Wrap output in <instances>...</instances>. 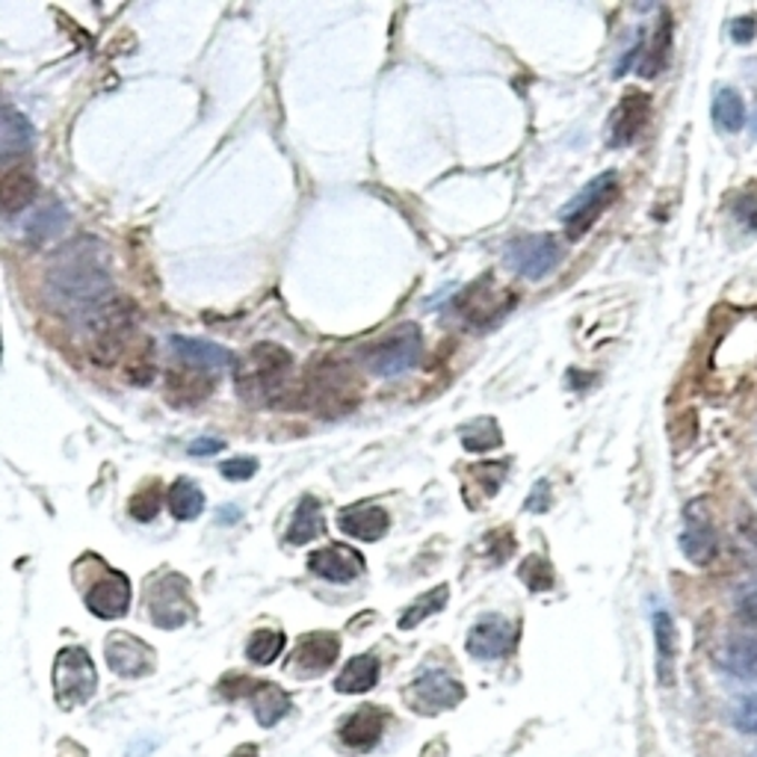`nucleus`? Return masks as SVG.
I'll return each instance as SVG.
<instances>
[{"instance_id":"nucleus-43","label":"nucleus","mask_w":757,"mask_h":757,"mask_svg":"<svg viewBox=\"0 0 757 757\" xmlns=\"http://www.w3.org/2000/svg\"><path fill=\"white\" fill-rule=\"evenodd\" d=\"M737 607H740L743 619L749 621V625H757V589H751V592L743 594Z\"/></svg>"},{"instance_id":"nucleus-30","label":"nucleus","mask_w":757,"mask_h":757,"mask_svg":"<svg viewBox=\"0 0 757 757\" xmlns=\"http://www.w3.org/2000/svg\"><path fill=\"white\" fill-rule=\"evenodd\" d=\"M66 225H69L66 207H62L60 201H51V205H45L42 210H36V214L27 219V240L30 243L51 240V237L66 232Z\"/></svg>"},{"instance_id":"nucleus-7","label":"nucleus","mask_w":757,"mask_h":757,"mask_svg":"<svg viewBox=\"0 0 757 757\" xmlns=\"http://www.w3.org/2000/svg\"><path fill=\"white\" fill-rule=\"evenodd\" d=\"M465 687L459 684L450 671L444 669H426L409 684L405 689V701L417 714H441V710H453L462 705Z\"/></svg>"},{"instance_id":"nucleus-36","label":"nucleus","mask_w":757,"mask_h":757,"mask_svg":"<svg viewBox=\"0 0 757 757\" xmlns=\"http://www.w3.org/2000/svg\"><path fill=\"white\" fill-rule=\"evenodd\" d=\"M160 509H164V491H160L157 482H151V485H146V489L130 498V515L142 521V524L155 521L160 515Z\"/></svg>"},{"instance_id":"nucleus-38","label":"nucleus","mask_w":757,"mask_h":757,"mask_svg":"<svg viewBox=\"0 0 757 757\" xmlns=\"http://www.w3.org/2000/svg\"><path fill=\"white\" fill-rule=\"evenodd\" d=\"M473 480L485 485V494H494V491L503 485V473H507V462H489V465H476L473 468Z\"/></svg>"},{"instance_id":"nucleus-34","label":"nucleus","mask_w":757,"mask_h":757,"mask_svg":"<svg viewBox=\"0 0 757 757\" xmlns=\"http://www.w3.org/2000/svg\"><path fill=\"white\" fill-rule=\"evenodd\" d=\"M518 577H521V583L530 589V592H551L553 589V566L544 557H539V553H530L524 562H521V568H518Z\"/></svg>"},{"instance_id":"nucleus-22","label":"nucleus","mask_w":757,"mask_h":757,"mask_svg":"<svg viewBox=\"0 0 757 757\" xmlns=\"http://www.w3.org/2000/svg\"><path fill=\"white\" fill-rule=\"evenodd\" d=\"M655 646H657V678L666 689L675 684V657H678V630L666 610L655 612Z\"/></svg>"},{"instance_id":"nucleus-37","label":"nucleus","mask_w":757,"mask_h":757,"mask_svg":"<svg viewBox=\"0 0 757 757\" xmlns=\"http://www.w3.org/2000/svg\"><path fill=\"white\" fill-rule=\"evenodd\" d=\"M219 473H223L228 482H246V480H252L255 473H258V462H255V459H249V456L228 459V462H223V465H219Z\"/></svg>"},{"instance_id":"nucleus-18","label":"nucleus","mask_w":757,"mask_h":757,"mask_svg":"<svg viewBox=\"0 0 757 757\" xmlns=\"http://www.w3.org/2000/svg\"><path fill=\"white\" fill-rule=\"evenodd\" d=\"M382 728H385V714L378 707L364 705L353 716H346L337 734H341V743L346 749L371 751L382 740Z\"/></svg>"},{"instance_id":"nucleus-25","label":"nucleus","mask_w":757,"mask_h":757,"mask_svg":"<svg viewBox=\"0 0 757 757\" xmlns=\"http://www.w3.org/2000/svg\"><path fill=\"white\" fill-rule=\"evenodd\" d=\"M378 680V660L371 655H358L346 662L341 675L335 678V689L341 696H355V692H367L376 687Z\"/></svg>"},{"instance_id":"nucleus-16","label":"nucleus","mask_w":757,"mask_h":757,"mask_svg":"<svg viewBox=\"0 0 757 757\" xmlns=\"http://www.w3.org/2000/svg\"><path fill=\"white\" fill-rule=\"evenodd\" d=\"M680 551L692 566H707L714 562L719 544H716V530L710 518L701 512V507H689L684 515V530H680Z\"/></svg>"},{"instance_id":"nucleus-1","label":"nucleus","mask_w":757,"mask_h":757,"mask_svg":"<svg viewBox=\"0 0 757 757\" xmlns=\"http://www.w3.org/2000/svg\"><path fill=\"white\" fill-rule=\"evenodd\" d=\"M53 291H60L66 299L101 305L110 291V273L98 243L80 240L57 255L51 269Z\"/></svg>"},{"instance_id":"nucleus-8","label":"nucleus","mask_w":757,"mask_h":757,"mask_svg":"<svg viewBox=\"0 0 757 757\" xmlns=\"http://www.w3.org/2000/svg\"><path fill=\"white\" fill-rule=\"evenodd\" d=\"M507 264L515 269L521 278L539 282V278L551 276L557 264H560V243L553 240L551 234H530V237H518L509 243Z\"/></svg>"},{"instance_id":"nucleus-4","label":"nucleus","mask_w":757,"mask_h":757,"mask_svg":"<svg viewBox=\"0 0 757 757\" xmlns=\"http://www.w3.org/2000/svg\"><path fill=\"white\" fill-rule=\"evenodd\" d=\"M148 616L155 621V628L175 630L184 628L193 619V601H189V580L184 574L166 571L157 574L148 586L146 594Z\"/></svg>"},{"instance_id":"nucleus-9","label":"nucleus","mask_w":757,"mask_h":757,"mask_svg":"<svg viewBox=\"0 0 757 757\" xmlns=\"http://www.w3.org/2000/svg\"><path fill=\"white\" fill-rule=\"evenodd\" d=\"M515 296L503 287H494L489 282L473 284V291H468L459 299V314L465 317L468 326L473 328H489L494 326L509 308H512Z\"/></svg>"},{"instance_id":"nucleus-21","label":"nucleus","mask_w":757,"mask_h":757,"mask_svg":"<svg viewBox=\"0 0 757 757\" xmlns=\"http://www.w3.org/2000/svg\"><path fill=\"white\" fill-rule=\"evenodd\" d=\"M33 139L36 130L30 125V119H27L24 112H18L12 104H7L3 107V119H0V155H3V160L30 151Z\"/></svg>"},{"instance_id":"nucleus-32","label":"nucleus","mask_w":757,"mask_h":757,"mask_svg":"<svg viewBox=\"0 0 757 757\" xmlns=\"http://www.w3.org/2000/svg\"><path fill=\"white\" fill-rule=\"evenodd\" d=\"M714 116L719 128L728 130V134H737L746 125V104L734 89H719L714 101Z\"/></svg>"},{"instance_id":"nucleus-28","label":"nucleus","mask_w":757,"mask_h":757,"mask_svg":"<svg viewBox=\"0 0 757 757\" xmlns=\"http://www.w3.org/2000/svg\"><path fill=\"white\" fill-rule=\"evenodd\" d=\"M722 669L737 678L757 680V637H734L722 651Z\"/></svg>"},{"instance_id":"nucleus-5","label":"nucleus","mask_w":757,"mask_h":757,"mask_svg":"<svg viewBox=\"0 0 757 757\" xmlns=\"http://www.w3.org/2000/svg\"><path fill=\"white\" fill-rule=\"evenodd\" d=\"M616 196H619V178H616V173H603L592 184H586L580 189V196L574 201H568L560 214L568 240H580L601 219L603 210L616 201Z\"/></svg>"},{"instance_id":"nucleus-26","label":"nucleus","mask_w":757,"mask_h":757,"mask_svg":"<svg viewBox=\"0 0 757 757\" xmlns=\"http://www.w3.org/2000/svg\"><path fill=\"white\" fill-rule=\"evenodd\" d=\"M669 53H671V18L662 12L660 24H657L655 36L648 48H642V60L637 62V71L642 78H657L666 66H669Z\"/></svg>"},{"instance_id":"nucleus-29","label":"nucleus","mask_w":757,"mask_h":757,"mask_svg":"<svg viewBox=\"0 0 757 757\" xmlns=\"http://www.w3.org/2000/svg\"><path fill=\"white\" fill-rule=\"evenodd\" d=\"M166 391H169V400H175L178 405H196L198 400H205L214 391V382L205 373L173 371L166 378Z\"/></svg>"},{"instance_id":"nucleus-14","label":"nucleus","mask_w":757,"mask_h":757,"mask_svg":"<svg viewBox=\"0 0 757 757\" xmlns=\"http://www.w3.org/2000/svg\"><path fill=\"white\" fill-rule=\"evenodd\" d=\"M341 655V639L335 633H311L299 642L293 655V675L296 678H319L335 666Z\"/></svg>"},{"instance_id":"nucleus-6","label":"nucleus","mask_w":757,"mask_h":757,"mask_svg":"<svg viewBox=\"0 0 757 757\" xmlns=\"http://www.w3.org/2000/svg\"><path fill=\"white\" fill-rule=\"evenodd\" d=\"M421 328L414 326V323H403V326H396L391 335H385L373 346L371 353H367V364H371V371L378 373V376L394 378L403 376V373H412L417 367V362H421Z\"/></svg>"},{"instance_id":"nucleus-33","label":"nucleus","mask_w":757,"mask_h":757,"mask_svg":"<svg viewBox=\"0 0 757 757\" xmlns=\"http://www.w3.org/2000/svg\"><path fill=\"white\" fill-rule=\"evenodd\" d=\"M500 441H503L500 426H498V421H491V417H480V421L468 423L465 430H462V444H465V450H471V453H485V450H494Z\"/></svg>"},{"instance_id":"nucleus-27","label":"nucleus","mask_w":757,"mask_h":757,"mask_svg":"<svg viewBox=\"0 0 757 757\" xmlns=\"http://www.w3.org/2000/svg\"><path fill=\"white\" fill-rule=\"evenodd\" d=\"M166 507L175 521H196L205 512V491L193 480H178L166 491Z\"/></svg>"},{"instance_id":"nucleus-42","label":"nucleus","mask_w":757,"mask_h":757,"mask_svg":"<svg viewBox=\"0 0 757 757\" xmlns=\"http://www.w3.org/2000/svg\"><path fill=\"white\" fill-rule=\"evenodd\" d=\"M219 450H225V441L198 439L189 444V456H214V453H219Z\"/></svg>"},{"instance_id":"nucleus-10","label":"nucleus","mask_w":757,"mask_h":757,"mask_svg":"<svg viewBox=\"0 0 757 757\" xmlns=\"http://www.w3.org/2000/svg\"><path fill=\"white\" fill-rule=\"evenodd\" d=\"M648 119H651V98L639 89H628L610 116V130H607L610 148L630 146L646 130Z\"/></svg>"},{"instance_id":"nucleus-23","label":"nucleus","mask_w":757,"mask_h":757,"mask_svg":"<svg viewBox=\"0 0 757 757\" xmlns=\"http://www.w3.org/2000/svg\"><path fill=\"white\" fill-rule=\"evenodd\" d=\"M326 530V521H323V509H319L317 498H302L296 512H293V521L284 533V542L287 544H308L314 542L319 533Z\"/></svg>"},{"instance_id":"nucleus-47","label":"nucleus","mask_w":757,"mask_h":757,"mask_svg":"<svg viewBox=\"0 0 757 757\" xmlns=\"http://www.w3.org/2000/svg\"><path fill=\"white\" fill-rule=\"evenodd\" d=\"M232 757H258V749H255L252 743H246V746H240L237 751H232Z\"/></svg>"},{"instance_id":"nucleus-39","label":"nucleus","mask_w":757,"mask_h":757,"mask_svg":"<svg viewBox=\"0 0 757 757\" xmlns=\"http://www.w3.org/2000/svg\"><path fill=\"white\" fill-rule=\"evenodd\" d=\"M734 725L740 728L743 734H755L757 737V696L743 698L737 710H734Z\"/></svg>"},{"instance_id":"nucleus-20","label":"nucleus","mask_w":757,"mask_h":757,"mask_svg":"<svg viewBox=\"0 0 757 757\" xmlns=\"http://www.w3.org/2000/svg\"><path fill=\"white\" fill-rule=\"evenodd\" d=\"M36 175L30 166L12 164L3 169L0 175V205H3V214L16 216L21 210L33 205L36 198Z\"/></svg>"},{"instance_id":"nucleus-12","label":"nucleus","mask_w":757,"mask_h":757,"mask_svg":"<svg viewBox=\"0 0 757 757\" xmlns=\"http://www.w3.org/2000/svg\"><path fill=\"white\" fill-rule=\"evenodd\" d=\"M104 655H107L110 669L121 678H142L155 669V651L130 633H110Z\"/></svg>"},{"instance_id":"nucleus-2","label":"nucleus","mask_w":757,"mask_h":757,"mask_svg":"<svg viewBox=\"0 0 757 757\" xmlns=\"http://www.w3.org/2000/svg\"><path fill=\"white\" fill-rule=\"evenodd\" d=\"M291 353L276 344L252 346V353L237 367V391L252 405H273L282 396L291 376Z\"/></svg>"},{"instance_id":"nucleus-13","label":"nucleus","mask_w":757,"mask_h":757,"mask_svg":"<svg viewBox=\"0 0 757 757\" xmlns=\"http://www.w3.org/2000/svg\"><path fill=\"white\" fill-rule=\"evenodd\" d=\"M515 646V625L500 616H489L473 625L468 633V655L476 660H500Z\"/></svg>"},{"instance_id":"nucleus-35","label":"nucleus","mask_w":757,"mask_h":757,"mask_svg":"<svg viewBox=\"0 0 757 757\" xmlns=\"http://www.w3.org/2000/svg\"><path fill=\"white\" fill-rule=\"evenodd\" d=\"M282 651L284 633H278V630H258V633L249 639V646H246V657H249L252 662H258V666L276 662Z\"/></svg>"},{"instance_id":"nucleus-46","label":"nucleus","mask_w":757,"mask_h":757,"mask_svg":"<svg viewBox=\"0 0 757 757\" xmlns=\"http://www.w3.org/2000/svg\"><path fill=\"white\" fill-rule=\"evenodd\" d=\"M743 533L749 535L751 542L757 544V518H749V521H746V524H743Z\"/></svg>"},{"instance_id":"nucleus-45","label":"nucleus","mask_w":757,"mask_h":757,"mask_svg":"<svg viewBox=\"0 0 757 757\" xmlns=\"http://www.w3.org/2000/svg\"><path fill=\"white\" fill-rule=\"evenodd\" d=\"M216 518H219V524H237L243 518V509L240 507H223L219 512H216Z\"/></svg>"},{"instance_id":"nucleus-17","label":"nucleus","mask_w":757,"mask_h":757,"mask_svg":"<svg viewBox=\"0 0 757 757\" xmlns=\"http://www.w3.org/2000/svg\"><path fill=\"white\" fill-rule=\"evenodd\" d=\"M337 527L358 542H378L387 533L391 518L376 503H358V507H346L337 512Z\"/></svg>"},{"instance_id":"nucleus-41","label":"nucleus","mask_w":757,"mask_h":757,"mask_svg":"<svg viewBox=\"0 0 757 757\" xmlns=\"http://www.w3.org/2000/svg\"><path fill=\"white\" fill-rule=\"evenodd\" d=\"M755 33H757V18L755 16L737 18V21L731 24V36H734V42H737V45L751 42V39H755Z\"/></svg>"},{"instance_id":"nucleus-19","label":"nucleus","mask_w":757,"mask_h":757,"mask_svg":"<svg viewBox=\"0 0 757 757\" xmlns=\"http://www.w3.org/2000/svg\"><path fill=\"white\" fill-rule=\"evenodd\" d=\"M175 355L181 358L189 367H198V371H225V367H234V355L219 344H210V341H198V337H184L173 335L169 337Z\"/></svg>"},{"instance_id":"nucleus-40","label":"nucleus","mask_w":757,"mask_h":757,"mask_svg":"<svg viewBox=\"0 0 757 757\" xmlns=\"http://www.w3.org/2000/svg\"><path fill=\"white\" fill-rule=\"evenodd\" d=\"M548 498H551V485L544 480H539L533 485V491H530V500H527L524 507L530 509V512H544V509L551 507V500Z\"/></svg>"},{"instance_id":"nucleus-3","label":"nucleus","mask_w":757,"mask_h":757,"mask_svg":"<svg viewBox=\"0 0 757 757\" xmlns=\"http://www.w3.org/2000/svg\"><path fill=\"white\" fill-rule=\"evenodd\" d=\"M98 689V671L92 657L83 648H62L53 660V696L62 710H78L95 696Z\"/></svg>"},{"instance_id":"nucleus-44","label":"nucleus","mask_w":757,"mask_h":757,"mask_svg":"<svg viewBox=\"0 0 757 757\" xmlns=\"http://www.w3.org/2000/svg\"><path fill=\"white\" fill-rule=\"evenodd\" d=\"M740 216H743V223L757 232V198H746V201H743Z\"/></svg>"},{"instance_id":"nucleus-31","label":"nucleus","mask_w":757,"mask_h":757,"mask_svg":"<svg viewBox=\"0 0 757 757\" xmlns=\"http://www.w3.org/2000/svg\"><path fill=\"white\" fill-rule=\"evenodd\" d=\"M448 598H450V586H439V589H432V592L421 594L417 601L409 607V610L403 612V619H400V630H414L421 621H426L430 616H435V612H441L444 607H448Z\"/></svg>"},{"instance_id":"nucleus-15","label":"nucleus","mask_w":757,"mask_h":757,"mask_svg":"<svg viewBox=\"0 0 757 757\" xmlns=\"http://www.w3.org/2000/svg\"><path fill=\"white\" fill-rule=\"evenodd\" d=\"M308 568L328 583H350L364 571V557L350 544H328L311 553Z\"/></svg>"},{"instance_id":"nucleus-11","label":"nucleus","mask_w":757,"mask_h":757,"mask_svg":"<svg viewBox=\"0 0 757 757\" xmlns=\"http://www.w3.org/2000/svg\"><path fill=\"white\" fill-rule=\"evenodd\" d=\"M89 612L98 619H121L130 607V583L121 571L101 566V577L83 592Z\"/></svg>"},{"instance_id":"nucleus-24","label":"nucleus","mask_w":757,"mask_h":757,"mask_svg":"<svg viewBox=\"0 0 757 757\" xmlns=\"http://www.w3.org/2000/svg\"><path fill=\"white\" fill-rule=\"evenodd\" d=\"M252 707H255V719H258L264 728H273L287 716L291 710V698L282 687L269 684V680H258V687L252 689Z\"/></svg>"}]
</instances>
